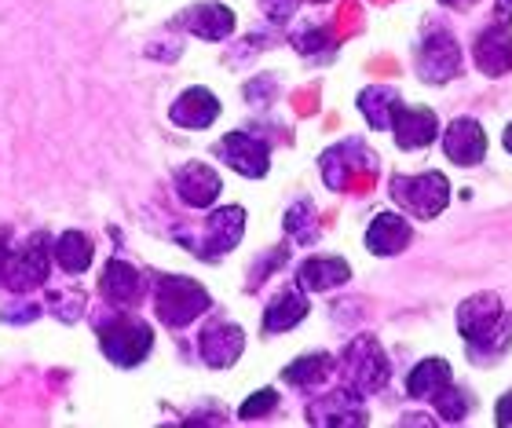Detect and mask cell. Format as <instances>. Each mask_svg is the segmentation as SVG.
I'll list each match as a JSON object with an SVG mask.
<instances>
[{
	"label": "cell",
	"mask_w": 512,
	"mask_h": 428,
	"mask_svg": "<svg viewBox=\"0 0 512 428\" xmlns=\"http://www.w3.org/2000/svg\"><path fill=\"white\" fill-rule=\"evenodd\" d=\"M458 333L469 341L472 363H494L498 355L509 352L512 319L505 315L502 297L498 293H476V297L461 300Z\"/></svg>",
	"instance_id": "6da1fadb"
},
{
	"label": "cell",
	"mask_w": 512,
	"mask_h": 428,
	"mask_svg": "<svg viewBox=\"0 0 512 428\" xmlns=\"http://www.w3.org/2000/svg\"><path fill=\"white\" fill-rule=\"evenodd\" d=\"M348 279H352V268L341 257H311L297 271V286L304 293H326V289L344 286Z\"/></svg>",
	"instance_id": "ac0fdd59"
},
{
	"label": "cell",
	"mask_w": 512,
	"mask_h": 428,
	"mask_svg": "<svg viewBox=\"0 0 512 428\" xmlns=\"http://www.w3.org/2000/svg\"><path fill=\"white\" fill-rule=\"evenodd\" d=\"M395 107H399V92L392 85H370L359 92V110H363L366 125L377 132L392 125Z\"/></svg>",
	"instance_id": "603a6c76"
},
{
	"label": "cell",
	"mask_w": 512,
	"mask_h": 428,
	"mask_svg": "<svg viewBox=\"0 0 512 428\" xmlns=\"http://www.w3.org/2000/svg\"><path fill=\"white\" fill-rule=\"evenodd\" d=\"M443 150L454 165H476L487 158V132L476 118H454L443 132Z\"/></svg>",
	"instance_id": "8fae6325"
},
{
	"label": "cell",
	"mask_w": 512,
	"mask_h": 428,
	"mask_svg": "<svg viewBox=\"0 0 512 428\" xmlns=\"http://www.w3.org/2000/svg\"><path fill=\"white\" fill-rule=\"evenodd\" d=\"M494 15L498 22H512V0H494Z\"/></svg>",
	"instance_id": "4dcf8cb0"
},
{
	"label": "cell",
	"mask_w": 512,
	"mask_h": 428,
	"mask_svg": "<svg viewBox=\"0 0 512 428\" xmlns=\"http://www.w3.org/2000/svg\"><path fill=\"white\" fill-rule=\"evenodd\" d=\"M52 257L63 271H70V275H81V271L92 264V238H88L85 231H66V235L55 238Z\"/></svg>",
	"instance_id": "cb8c5ba5"
},
{
	"label": "cell",
	"mask_w": 512,
	"mask_h": 428,
	"mask_svg": "<svg viewBox=\"0 0 512 428\" xmlns=\"http://www.w3.org/2000/svg\"><path fill=\"white\" fill-rule=\"evenodd\" d=\"M172 183H176V194H180L187 205H194V209L213 205L216 194H220V187H224V183H220V172L209 169V165H202V161H187L183 169H176Z\"/></svg>",
	"instance_id": "9a60e30c"
},
{
	"label": "cell",
	"mask_w": 512,
	"mask_h": 428,
	"mask_svg": "<svg viewBox=\"0 0 512 428\" xmlns=\"http://www.w3.org/2000/svg\"><path fill=\"white\" fill-rule=\"evenodd\" d=\"M278 403V392L275 388H264V392H253V396L242 403V410H238V418L242 421H253V418H264V414H271Z\"/></svg>",
	"instance_id": "83f0119b"
},
{
	"label": "cell",
	"mask_w": 512,
	"mask_h": 428,
	"mask_svg": "<svg viewBox=\"0 0 512 428\" xmlns=\"http://www.w3.org/2000/svg\"><path fill=\"white\" fill-rule=\"evenodd\" d=\"M315 425H366V410L359 403V392L344 385L341 392H333V396L319 399L308 414Z\"/></svg>",
	"instance_id": "d6986e66"
},
{
	"label": "cell",
	"mask_w": 512,
	"mask_h": 428,
	"mask_svg": "<svg viewBox=\"0 0 512 428\" xmlns=\"http://www.w3.org/2000/svg\"><path fill=\"white\" fill-rule=\"evenodd\" d=\"M344 385L366 396V392H381L388 385V355L374 337H355L341 355Z\"/></svg>",
	"instance_id": "3957f363"
},
{
	"label": "cell",
	"mask_w": 512,
	"mask_h": 428,
	"mask_svg": "<svg viewBox=\"0 0 512 428\" xmlns=\"http://www.w3.org/2000/svg\"><path fill=\"white\" fill-rule=\"evenodd\" d=\"M169 118L180 125V129H209L216 118H220V99L209 92V88H187L176 103H172Z\"/></svg>",
	"instance_id": "e0dca14e"
},
{
	"label": "cell",
	"mask_w": 512,
	"mask_h": 428,
	"mask_svg": "<svg viewBox=\"0 0 512 428\" xmlns=\"http://www.w3.org/2000/svg\"><path fill=\"white\" fill-rule=\"evenodd\" d=\"M417 77L428 85H447L461 74V48L450 33H428L417 48Z\"/></svg>",
	"instance_id": "8992f818"
},
{
	"label": "cell",
	"mask_w": 512,
	"mask_h": 428,
	"mask_svg": "<svg viewBox=\"0 0 512 428\" xmlns=\"http://www.w3.org/2000/svg\"><path fill=\"white\" fill-rule=\"evenodd\" d=\"M454 381V370H450L447 359H425V363H417L406 377V392L414 399H432L436 392Z\"/></svg>",
	"instance_id": "7402d4cb"
},
{
	"label": "cell",
	"mask_w": 512,
	"mask_h": 428,
	"mask_svg": "<svg viewBox=\"0 0 512 428\" xmlns=\"http://www.w3.org/2000/svg\"><path fill=\"white\" fill-rule=\"evenodd\" d=\"M432 403H436L439 418H443V421H461L465 414H469V407H472L469 392H465V388H458L454 381H450L443 392H436V396H432Z\"/></svg>",
	"instance_id": "484cf974"
},
{
	"label": "cell",
	"mask_w": 512,
	"mask_h": 428,
	"mask_svg": "<svg viewBox=\"0 0 512 428\" xmlns=\"http://www.w3.org/2000/svg\"><path fill=\"white\" fill-rule=\"evenodd\" d=\"M330 374H333V355L315 352V355H304V359H297V363H289L282 377H286L289 385H297V388H315V385H322Z\"/></svg>",
	"instance_id": "d4e9b609"
},
{
	"label": "cell",
	"mask_w": 512,
	"mask_h": 428,
	"mask_svg": "<svg viewBox=\"0 0 512 428\" xmlns=\"http://www.w3.org/2000/svg\"><path fill=\"white\" fill-rule=\"evenodd\" d=\"M505 150H509V154H512V125H509V129H505Z\"/></svg>",
	"instance_id": "d6a6232c"
},
{
	"label": "cell",
	"mask_w": 512,
	"mask_h": 428,
	"mask_svg": "<svg viewBox=\"0 0 512 428\" xmlns=\"http://www.w3.org/2000/svg\"><path fill=\"white\" fill-rule=\"evenodd\" d=\"M209 293L194 279H183V275H169V279H161L158 293H154V308H158L161 322H169V326H191L198 315L209 311Z\"/></svg>",
	"instance_id": "277c9868"
},
{
	"label": "cell",
	"mask_w": 512,
	"mask_h": 428,
	"mask_svg": "<svg viewBox=\"0 0 512 428\" xmlns=\"http://www.w3.org/2000/svg\"><path fill=\"white\" fill-rule=\"evenodd\" d=\"M297 48L304 55H315L319 48H333V41H330V33H308V37H297Z\"/></svg>",
	"instance_id": "f1b7e54d"
},
{
	"label": "cell",
	"mask_w": 512,
	"mask_h": 428,
	"mask_svg": "<svg viewBox=\"0 0 512 428\" xmlns=\"http://www.w3.org/2000/svg\"><path fill=\"white\" fill-rule=\"evenodd\" d=\"M99 286H103L107 300H114L121 308H128V304H136V300L143 297V275H139L128 260H110Z\"/></svg>",
	"instance_id": "ffe728a7"
},
{
	"label": "cell",
	"mask_w": 512,
	"mask_h": 428,
	"mask_svg": "<svg viewBox=\"0 0 512 428\" xmlns=\"http://www.w3.org/2000/svg\"><path fill=\"white\" fill-rule=\"evenodd\" d=\"M392 198L417 220H432L447 209L450 183L443 172H421V176H392Z\"/></svg>",
	"instance_id": "7a4b0ae2"
},
{
	"label": "cell",
	"mask_w": 512,
	"mask_h": 428,
	"mask_svg": "<svg viewBox=\"0 0 512 428\" xmlns=\"http://www.w3.org/2000/svg\"><path fill=\"white\" fill-rule=\"evenodd\" d=\"M308 315V297H304V289H286V293H278L264 311V330L267 333H286L293 326H300Z\"/></svg>",
	"instance_id": "44dd1931"
},
{
	"label": "cell",
	"mask_w": 512,
	"mask_h": 428,
	"mask_svg": "<svg viewBox=\"0 0 512 428\" xmlns=\"http://www.w3.org/2000/svg\"><path fill=\"white\" fill-rule=\"evenodd\" d=\"M48 242L44 235H37L26 249L19 253H4V264H0V275L11 289H33L48 279V257L41 253V246Z\"/></svg>",
	"instance_id": "30bf717a"
},
{
	"label": "cell",
	"mask_w": 512,
	"mask_h": 428,
	"mask_svg": "<svg viewBox=\"0 0 512 428\" xmlns=\"http://www.w3.org/2000/svg\"><path fill=\"white\" fill-rule=\"evenodd\" d=\"M242 235H246V209H242V205H224V209H216V213L205 220L198 253H202L205 260L224 257V253H231V249L242 242Z\"/></svg>",
	"instance_id": "52a82bcc"
},
{
	"label": "cell",
	"mask_w": 512,
	"mask_h": 428,
	"mask_svg": "<svg viewBox=\"0 0 512 428\" xmlns=\"http://www.w3.org/2000/svg\"><path fill=\"white\" fill-rule=\"evenodd\" d=\"M388 129L395 132V143L403 150H421L439 136V121L428 107H403L399 103Z\"/></svg>",
	"instance_id": "4fadbf2b"
},
{
	"label": "cell",
	"mask_w": 512,
	"mask_h": 428,
	"mask_svg": "<svg viewBox=\"0 0 512 428\" xmlns=\"http://www.w3.org/2000/svg\"><path fill=\"white\" fill-rule=\"evenodd\" d=\"M286 231H289V238H297V242H311V238H315V209H311V202H300L289 209Z\"/></svg>",
	"instance_id": "4316f807"
},
{
	"label": "cell",
	"mask_w": 512,
	"mask_h": 428,
	"mask_svg": "<svg viewBox=\"0 0 512 428\" xmlns=\"http://www.w3.org/2000/svg\"><path fill=\"white\" fill-rule=\"evenodd\" d=\"M494 421H498V425H512V392H505V396L498 399V410H494Z\"/></svg>",
	"instance_id": "f546056e"
},
{
	"label": "cell",
	"mask_w": 512,
	"mask_h": 428,
	"mask_svg": "<svg viewBox=\"0 0 512 428\" xmlns=\"http://www.w3.org/2000/svg\"><path fill=\"white\" fill-rule=\"evenodd\" d=\"M476 66L487 77H502L512 70V26L494 22L476 37Z\"/></svg>",
	"instance_id": "5bb4252c"
},
{
	"label": "cell",
	"mask_w": 512,
	"mask_h": 428,
	"mask_svg": "<svg viewBox=\"0 0 512 428\" xmlns=\"http://www.w3.org/2000/svg\"><path fill=\"white\" fill-rule=\"evenodd\" d=\"M410 238H414V227L410 220L399 213H377L366 227V249L374 253V257H395V253H403L410 246Z\"/></svg>",
	"instance_id": "2e32d148"
},
{
	"label": "cell",
	"mask_w": 512,
	"mask_h": 428,
	"mask_svg": "<svg viewBox=\"0 0 512 428\" xmlns=\"http://www.w3.org/2000/svg\"><path fill=\"white\" fill-rule=\"evenodd\" d=\"M443 4H447V8H458V11H465V8H472V4H476V0H443Z\"/></svg>",
	"instance_id": "1f68e13d"
},
{
	"label": "cell",
	"mask_w": 512,
	"mask_h": 428,
	"mask_svg": "<svg viewBox=\"0 0 512 428\" xmlns=\"http://www.w3.org/2000/svg\"><path fill=\"white\" fill-rule=\"evenodd\" d=\"M242 348H246V333H242V326H235V322H213V326H205L202 337H198V355H202V363L213 366V370L235 366Z\"/></svg>",
	"instance_id": "ba28073f"
},
{
	"label": "cell",
	"mask_w": 512,
	"mask_h": 428,
	"mask_svg": "<svg viewBox=\"0 0 512 428\" xmlns=\"http://www.w3.org/2000/svg\"><path fill=\"white\" fill-rule=\"evenodd\" d=\"M99 344H103V355L118 366H136L150 355V344H154V330H150L143 319H114V326H103L99 330Z\"/></svg>",
	"instance_id": "5b68a950"
},
{
	"label": "cell",
	"mask_w": 512,
	"mask_h": 428,
	"mask_svg": "<svg viewBox=\"0 0 512 428\" xmlns=\"http://www.w3.org/2000/svg\"><path fill=\"white\" fill-rule=\"evenodd\" d=\"M180 26L202 41H224L235 33V11L220 4V0H205V4H194L180 15Z\"/></svg>",
	"instance_id": "7c38bea8"
},
{
	"label": "cell",
	"mask_w": 512,
	"mask_h": 428,
	"mask_svg": "<svg viewBox=\"0 0 512 428\" xmlns=\"http://www.w3.org/2000/svg\"><path fill=\"white\" fill-rule=\"evenodd\" d=\"M216 154L231 165L235 172L249 176V180H260L267 176V165H271V150H267L264 140H256V136H246V132H231L220 140Z\"/></svg>",
	"instance_id": "9c48e42d"
}]
</instances>
